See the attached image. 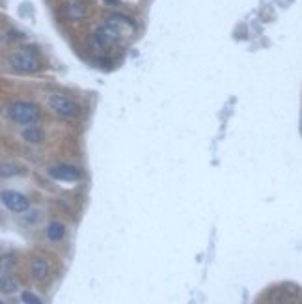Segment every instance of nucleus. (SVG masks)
I'll return each mask as SVG.
<instances>
[{"label": "nucleus", "instance_id": "nucleus-1", "mask_svg": "<svg viewBox=\"0 0 302 304\" xmlns=\"http://www.w3.org/2000/svg\"><path fill=\"white\" fill-rule=\"evenodd\" d=\"M8 114L15 123H21V125H32L39 120L41 116V110L39 107L34 103H25V101H15V103L10 105L8 109Z\"/></svg>", "mask_w": 302, "mask_h": 304}, {"label": "nucleus", "instance_id": "nucleus-2", "mask_svg": "<svg viewBox=\"0 0 302 304\" xmlns=\"http://www.w3.org/2000/svg\"><path fill=\"white\" fill-rule=\"evenodd\" d=\"M8 62L15 71H21V73H34V71L39 69V58L36 55H32L30 50L25 49L12 53L8 56Z\"/></svg>", "mask_w": 302, "mask_h": 304}, {"label": "nucleus", "instance_id": "nucleus-3", "mask_svg": "<svg viewBox=\"0 0 302 304\" xmlns=\"http://www.w3.org/2000/svg\"><path fill=\"white\" fill-rule=\"evenodd\" d=\"M13 267H15V256L8 254L0 258V289L4 293L17 291V280L13 278Z\"/></svg>", "mask_w": 302, "mask_h": 304}, {"label": "nucleus", "instance_id": "nucleus-4", "mask_svg": "<svg viewBox=\"0 0 302 304\" xmlns=\"http://www.w3.org/2000/svg\"><path fill=\"white\" fill-rule=\"evenodd\" d=\"M49 107L60 116H64V118H77L80 114L77 103L71 101L69 97H66V95H60V93L49 95Z\"/></svg>", "mask_w": 302, "mask_h": 304}, {"label": "nucleus", "instance_id": "nucleus-5", "mask_svg": "<svg viewBox=\"0 0 302 304\" xmlns=\"http://www.w3.org/2000/svg\"><path fill=\"white\" fill-rule=\"evenodd\" d=\"M0 200H2V204H4L10 211H13V213H26L28 207H30L28 200H26L21 192H17V190H4V192L0 194Z\"/></svg>", "mask_w": 302, "mask_h": 304}, {"label": "nucleus", "instance_id": "nucleus-6", "mask_svg": "<svg viewBox=\"0 0 302 304\" xmlns=\"http://www.w3.org/2000/svg\"><path fill=\"white\" fill-rule=\"evenodd\" d=\"M93 36H97L99 41L103 43V45H106V47L110 49V47H114V45L119 41V37H122V32H119V28H116L114 25H110V23H105V25L95 26V32H93Z\"/></svg>", "mask_w": 302, "mask_h": 304}, {"label": "nucleus", "instance_id": "nucleus-7", "mask_svg": "<svg viewBox=\"0 0 302 304\" xmlns=\"http://www.w3.org/2000/svg\"><path fill=\"white\" fill-rule=\"evenodd\" d=\"M49 176L52 179H58V181H79L80 177H82V172L77 166L58 165V166H50Z\"/></svg>", "mask_w": 302, "mask_h": 304}, {"label": "nucleus", "instance_id": "nucleus-8", "mask_svg": "<svg viewBox=\"0 0 302 304\" xmlns=\"http://www.w3.org/2000/svg\"><path fill=\"white\" fill-rule=\"evenodd\" d=\"M30 273L36 280H45L49 274V263L43 258H34L30 262Z\"/></svg>", "mask_w": 302, "mask_h": 304}, {"label": "nucleus", "instance_id": "nucleus-9", "mask_svg": "<svg viewBox=\"0 0 302 304\" xmlns=\"http://www.w3.org/2000/svg\"><path fill=\"white\" fill-rule=\"evenodd\" d=\"M47 237H49V241H52V243L62 241V239L66 237V226H64L62 222H58V220H52L49 224V228H47Z\"/></svg>", "mask_w": 302, "mask_h": 304}, {"label": "nucleus", "instance_id": "nucleus-10", "mask_svg": "<svg viewBox=\"0 0 302 304\" xmlns=\"http://www.w3.org/2000/svg\"><path fill=\"white\" fill-rule=\"evenodd\" d=\"M23 138L26 142H32V144H37V142H41L43 140V131L37 127H26L23 131Z\"/></svg>", "mask_w": 302, "mask_h": 304}, {"label": "nucleus", "instance_id": "nucleus-11", "mask_svg": "<svg viewBox=\"0 0 302 304\" xmlns=\"http://www.w3.org/2000/svg\"><path fill=\"white\" fill-rule=\"evenodd\" d=\"M21 172H23V168L17 166L15 163H2L0 165V177H13Z\"/></svg>", "mask_w": 302, "mask_h": 304}, {"label": "nucleus", "instance_id": "nucleus-12", "mask_svg": "<svg viewBox=\"0 0 302 304\" xmlns=\"http://www.w3.org/2000/svg\"><path fill=\"white\" fill-rule=\"evenodd\" d=\"M88 49L92 50V53H95V55H105L106 50H108V47L103 45V43L99 41V37L92 34V36L88 37Z\"/></svg>", "mask_w": 302, "mask_h": 304}, {"label": "nucleus", "instance_id": "nucleus-13", "mask_svg": "<svg viewBox=\"0 0 302 304\" xmlns=\"http://www.w3.org/2000/svg\"><path fill=\"white\" fill-rule=\"evenodd\" d=\"M106 23H110V25H114L116 28H122V26H131V28H135V23H133V19L125 17V15H114V17H110Z\"/></svg>", "mask_w": 302, "mask_h": 304}, {"label": "nucleus", "instance_id": "nucleus-14", "mask_svg": "<svg viewBox=\"0 0 302 304\" xmlns=\"http://www.w3.org/2000/svg\"><path fill=\"white\" fill-rule=\"evenodd\" d=\"M68 15L71 19H80V17H84L86 13H84V6L80 4L79 0H73L71 4H69V8H68Z\"/></svg>", "mask_w": 302, "mask_h": 304}, {"label": "nucleus", "instance_id": "nucleus-15", "mask_svg": "<svg viewBox=\"0 0 302 304\" xmlns=\"http://www.w3.org/2000/svg\"><path fill=\"white\" fill-rule=\"evenodd\" d=\"M21 300H23V302H28V304H41V298L37 297L36 293H32V291H23V293H21Z\"/></svg>", "mask_w": 302, "mask_h": 304}, {"label": "nucleus", "instance_id": "nucleus-16", "mask_svg": "<svg viewBox=\"0 0 302 304\" xmlns=\"http://www.w3.org/2000/svg\"><path fill=\"white\" fill-rule=\"evenodd\" d=\"M106 4H114V6H119V4H122V2H119V0H105Z\"/></svg>", "mask_w": 302, "mask_h": 304}]
</instances>
